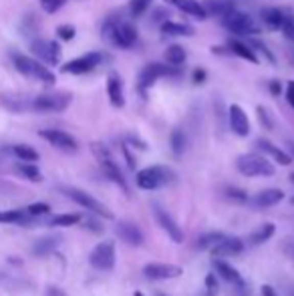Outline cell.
Masks as SVG:
<instances>
[{
  "mask_svg": "<svg viewBox=\"0 0 294 296\" xmlns=\"http://www.w3.org/2000/svg\"><path fill=\"white\" fill-rule=\"evenodd\" d=\"M290 181L294 184V173H290Z\"/></svg>",
  "mask_w": 294,
  "mask_h": 296,
  "instance_id": "54",
  "label": "cell"
},
{
  "mask_svg": "<svg viewBox=\"0 0 294 296\" xmlns=\"http://www.w3.org/2000/svg\"><path fill=\"white\" fill-rule=\"evenodd\" d=\"M186 59H188V53L184 51V47H179V44L167 47V51H165V61H167L169 65L179 66L186 63Z\"/></svg>",
  "mask_w": 294,
  "mask_h": 296,
  "instance_id": "31",
  "label": "cell"
},
{
  "mask_svg": "<svg viewBox=\"0 0 294 296\" xmlns=\"http://www.w3.org/2000/svg\"><path fill=\"white\" fill-rule=\"evenodd\" d=\"M258 119H260V123L266 127V129H272V125H274V123H272V117H270L268 109H266V107H262V105L258 107Z\"/></svg>",
  "mask_w": 294,
  "mask_h": 296,
  "instance_id": "44",
  "label": "cell"
},
{
  "mask_svg": "<svg viewBox=\"0 0 294 296\" xmlns=\"http://www.w3.org/2000/svg\"><path fill=\"white\" fill-rule=\"evenodd\" d=\"M228 123H230V129L236 133L238 137H246V135L250 133V121H248V115H246V111H244L240 105H230Z\"/></svg>",
  "mask_w": 294,
  "mask_h": 296,
  "instance_id": "15",
  "label": "cell"
},
{
  "mask_svg": "<svg viewBox=\"0 0 294 296\" xmlns=\"http://www.w3.org/2000/svg\"><path fill=\"white\" fill-rule=\"evenodd\" d=\"M153 214H155L157 224L164 228V232H167V236H169L175 244H182V242H184V232L177 226V222L171 218V214L165 212L160 203H153Z\"/></svg>",
  "mask_w": 294,
  "mask_h": 296,
  "instance_id": "13",
  "label": "cell"
},
{
  "mask_svg": "<svg viewBox=\"0 0 294 296\" xmlns=\"http://www.w3.org/2000/svg\"><path fill=\"white\" fill-rule=\"evenodd\" d=\"M169 145H171V151H173L175 157L184 155V151H186V133L182 129H173L171 137H169Z\"/></svg>",
  "mask_w": 294,
  "mask_h": 296,
  "instance_id": "34",
  "label": "cell"
},
{
  "mask_svg": "<svg viewBox=\"0 0 294 296\" xmlns=\"http://www.w3.org/2000/svg\"><path fill=\"white\" fill-rule=\"evenodd\" d=\"M268 89H270L272 95H280V91H282V87H280L278 81H270V83H268Z\"/></svg>",
  "mask_w": 294,
  "mask_h": 296,
  "instance_id": "49",
  "label": "cell"
},
{
  "mask_svg": "<svg viewBox=\"0 0 294 296\" xmlns=\"http://www.w3.org/2000/svg\"><path fill=\"white\" fill-rule=\"evenodd\" d=\"M162 33L167 34V36H192L194 29L190 25H179V22L167 20V22L162 25Z\"/></svg>",
  "mask_w": 294,
  "mask_h": 296,
  "instance_id": "30",
  "label": "cell"
},
{
  "mask_svg": "<svg viewBox=\"0 0 294 296\" xmlns=\"http://www.w3.org/2000/svg\"><path fill=\"white\" fill-rule=\"evenodd\" d=\"M59 244H61V238L47 236V238H42V240H38V242L34 244V248H33L34 256H47V254L55 252V248H57Z\"/></svg>",
  "mask_w": 294,
  "mask_h": 296,
  "instance_id": "29",
  "label": "cell"
},
{
  "mask_svg": "<svg viewBox=\"0 0 294 296\" xmlns=\"http://www.w3.org/2000/svg\"><path fill=\"white\" fill-rule=\"evenodd\" d=\"M103 63V55L101 53H87L79 59H73L65 65L61 66V71L66 75H85V73H91L95 66H99Z\"/></svg>",
  "mask_w": 294,
  "mask_h": 296,
  "instance_id": "11",
  "label": "cell"
},
{
  "mask_svg": "<svg viewBox=\"0 0 294 296\" xmlns=\"http://www.w3.org/2000/svg\"><path fill=\"white\" fill-rule=\"evenodd\" d=\"M256 145H258V149H262L266 155H270L274 162H278L280 165H290L292 164V157H290L286 151H282L280 147H276L274 143H270L268 139H258V141H256Z\"/></svg>",
  "mask_w": 294,
  "mask_h": 296,
  "instance_id": "24",
  "label": "cell"
},
{
  "mask_svg": "<svg viewBox=\"0 0 294 296\" xmlns=\"http://www.w3.org/2000/svg\"><path fill=\"white\" fill-rule=\"evenodd\" d=\"M85 228H89V230H95V232L103 230V228H101V224H97L95 220H87V222H85Z\"/></svg>",
  "mask_w": 294,
  "mask_h": 296,
  "instance_id": "51",
  "label": "cell"
},
{
  "mask_svg": "<svg viewBox=\"0 0 294 296\" xmlns=\"http://www.w3.org/2000/svg\"><path fill=\"white\" fill-rule=\"evenodd\" d=\"M101 34L119 49H131L137 40V29L129 20H123L121 16H109L101 29Z\"/></svg>",
  "mask_w": 294,
  "mask_h": 296,
  "instance_id": "1",
  "label": "cell"
},
{
  "mask_svg": "<svg viewBox=\"0 0 294 296\" xmlns=\"http://www.w3.org/2000/svg\"><path fill=\"white\" fill-rule=\"evenodd\" d=\"M282 33L286 34V38H290L294 40V20L286 14V18H284V25H282V29H280Z\"/></svg>",
  "mask_w": 294,
  "mask_h": 296,
  "instance_id": "46",
  "label": "cell"
},
{
  "mask_svg": "<svg viewBox=\"0 0 294 296\" xmlns=\"http://www.w3.org/2000/svg\"><path fill=\"white\" fill-rule=\"evenodd\" d=\"M27 210H6L0 212V224H22L27 220Z\"/></svg>",
  "mask_w": 294,
  "mask_h": 296,
  "instance_id": "36",
  "label": "cell"
},
{
  "mask_svg": "<svg viewBox=\"0 0 294 296\" xmlns=\"http://www.w3.org/2000/svg\"><path fill=\"white\" fill-rule=\"evenodd\" d=\"M246 244L240 238H222L214 248H212V256L214 258H230V256H238L240 252H244Z\"/></svg>",
  "mask_w": 294,
  "mask_h": 296,
  "instance_id": "16",
  "label": "cell"
},
{
  "mask_svg": "<svg viewBox=\"0 0 294 296\" xmlns=\"http://www.w3.org/2000/svg\"><path fill=\"white\" fill-rule=\"evenodd\" d=\"M165 2L171 4V6H175V8L182 10V12L190 14V16H196L199 20H206V18H208L206 8H203V4H201L199 0H165Z\"/></svg>",
  "mask_w": 294,
  "mask_h": 296,
  "instance_id": "20",
  "label": "cell"
},
{
  "mask_svg": "<svg viewBox=\"0 0 294 296\" xmlns=\"http://www.w3.org/2000/svg\"><path fill=\"white\" fill-rule=\"evenodd\" d=\"M171 181H175V173L165 165L143 167L135 175V184L139 190H160L162 186H167Z\"/></svg>",
  "mask_w": 294,
  "mask_h": 296,
  "instance_id": "3",
  "label": "cell"
},
{
  "mask_svg": "<svg viewBox=\"0 0 294 296\" xmlns=\"http://www.w3.org/2000/svg\"><path fill=\"white\" fill-rule=\"evenodd\" d=\"M81 216L79 214H61V216H55L51 222H49V226H53V228H69V226H77V224H81Z\"/></svg>",
  "mask_w": 294,
  "mask_h": 296,
  "instance_id": "32",
  "label": "cell"
},
{
  "mask_svg": "<svg viewBox=\"0 0 294 296\" xmlns=\"http://www.w3.org/2000/svg\"><path fill=\"white\" fill-rule=\"evenodd\" d=\"M250 47H252V49H258L260 53H264V57H266V59H268V61H270L272 65L276 63V59H274V55H272V53L268 51V47H266V44H262V42H258V40H252V42H250Z\"/></svg>",
  "mask_w": 294,
  "mask_h": 296,
  "instance_id": "45",
  "label": "cell"
},
{
  "mask_svg": "<svg viewBox=\"0 0 294 296\" xmlns=\"http://www.w3.org/2000/svg\"><path fill=\"white\" fill-rule=\"evenodd\" d=\"M175 75H179L177 66H173V65L167 66V65H162V63H149V65H145L141 69L137 87H139L141 95L145 97V91H147L157 79H162V77H175Z\"/></svg>",
  "mask_w": 294,
  "mask_h": 296,
  "instance_id": "6",
  "label": "cell"
},
{
  "mask_svg": "<svg viewBox=\"0 0 294 296\" xmlns=\"http://www.w3.org/2000/svg\"><path fill=\"white\" fill-rule=\"evenodd\" d=\"M290 201H292V203H294V196H292V199H290Z\"/></svg>",
  "mask_w": 294,
  "mask_h": 296,
  "instance_id": "56",
  "label": "cell"
},
{
  "mask_svg": "<svg viewBox=\"0 0 294 296\" xmlns=\"http://www.w3.org/2000/svg\"><path fill=\"white\" fill-rule=\"evenodd\" d=\"M31 51L44 65H59V61H61V47L55 40H44V38L33 40Z\"/></svg>",
  "mask_w": 294,
  "mask_h": 296,
  "instance_id": "12",
  "label": "cell"
},
{
  "mask_svg": "<svg viewBox=\"0 0 294 296\" xmlns=\"http://www.w3.org/2000/svg\"><path fill=\"white\" fill-rule=\"evenodd\" d=\"M38 135L44 141H49L53 147H57V149H61L65 153H77L79 151L77 139L73 135H69L66 131H61V129H42V131H38Z\"/></svg>",
  "mask_w": 294,
  "mask_h": 296,
  "instance_id": "10",
  "label": "cell"
},
{
  "mask_svg": "<svg viewBox=\"0 0 294 296\" xmlns=\"http://www.w3.org/2000/svg\"><path fill=\"white\" fill-rule=\"evenodd\" d=\"M12 153L20 160V162H38V151L31 147V145H25V143H20V145H14L12 147Z\"/></svg>",
  "mask_w": 294,
  "mask_h": 296,
  "instance_id": "35",
  "label": "cell"
},
{
  "mask_svg": "<svg viewBox=\"0 0 294 296\" xmlns=\"http://www.w3.org/2000/svg\"><path fill=\"white\" fill-rule=\"evenodd\" d=\"M206 294L208 296L218 294V278H216V272H210V274L206 276Z\"/></svg>",
  "mask_w": 294,
  "mask_h": 296,
  "instance_id": "41",
  "label": "cell"
},
{
  "mask_svg": "<svg viewBox=\"0 0 294 296\" xmlns=\"http://www.w3.org/2000/svg\"><path fill=\"white\" fill-rule=\"evenodd\" d=\"M226 197L232 199V201H236V203H244V201H248V196H246V192L244 190H240V188H226Z\"/></svg>",
  "mask_w": 294,
  "mask_h": 296,
  "instance_id": "38",
  "label": "cell"
},
{
  "mask_svg": "<svg viewBox=\"0 0 294 296\" xmlns=\"http://www.w3.org/2000/svg\"><path fill=\"white\" fill-rule=\"evenodd\" d=\"M115 234L119 236V240H123L129 246H141L143 240H145L141 228L135 226L133 222H127V220H121V222L115 224Z\"/></svg>",
  "mask_w": 294,
  "mask_h": 296,
  "instance_id": "17",
  "label": "cell"
},
{
  "mask_svg": "<svg viewBox=\"0 0 294 296\" xmlns=\"http://www.w3.org/2000/svg\"><path fill=\"white\" fill-rule=\"evenodd\" d=\"M222 238H224L222 232H208V234L199 236L196 240V248H199V250H212Z\"/></svg>",
  "mask_w": 294,
  "mask_h": 296,
  "instance_id": "33",
  "label": "cell"
},
{
  "mask_svg": "<svg viewBox=\"0 0 294 296\" xmlns=\"http://www.w3.org/2000/svg\"><path fill=\"white\" fill-rule=\"evenodd\" d=\"M192 77H194V83L199 85V83H203V81H206V71H203V69H196Z\"/></svg>",
  "mask_w": 294,
  "mask_h": 296,
  "instance_id": "48",
  "label": "cell"
},
{
  "mask_svg": "<svg viewBox=\"0 0 294 296\" xmlns=\"http://www.w3.org/2000/svg\"><path fill=\"white\" fill-rule=\"evenodd\" d=\"M214 270H216V274L222 278V280H226L230 284H234V286H244V280H242V276H240V272L228 264L224 258H214Z\"/></svg>",
  "mask_w": 294,
  "mask_h": 296,
  "instance_id": "18",
  "label": "cell"
},
{
  "mask_svg": "<svg viewBox=\"0 0 294 296\" xmlns=\"http://www.w3.org/2000/svg\"><path fill=\"white\" fill-rule=\"evenodd\" d=\"M47 296H66V292L61 290V288H57V286H49L47 288Z\"/></svg>",
  "mask_w": 294,
  "mask_h": 296,
  "instance_id": "50",
  "label": "cell"
},
{
  "mask_svg": "<svg viewBox=\"0 0 294 296\" xmlns=\"http://www.w3.org/2000/svg\"><path fill=\"white\" fill-rule=\"evenodd\" d=\"M63 194L71 197L75 203H79L81 208H85V210L93 212V214L99 216V218L113 220V212H111V210H107V208L99 201L97 197H93L91 194H87V192H83V190H77V188H63Z\"/></svg>",
  "mask_w": 294,
  "mask_h": 296,
  "instance_id": "7",
  "label": "cell"
},
{
  "mask_svg": "<svg viewBox=\"0 0 294 296\" xmlns=\"http://www.w3.org/2000/svg\"><path fill=\"white\" fill-rule=\"evenodd\" d=\"M262 22L270 29V31H280L282 25H284V18H286V12L276 8V6H266L260 10Z\"/></svg>",
  "mask_w": 294,
  "mask_h": 296,
  "instance_id": "21",
  "label": "cell"
},
{
  "mask_svg": "<svg viewBox=\"0 0 294 296\" xmlns=\"http://www.w3.org/2000/svg\"><path fill=\"white\" fill-rule=\"evenodd\" d=\"M143 274L149 280H169V278H177L182 276V268L175 264L165 262H151L143 266Z\"/></svg>",
  "mask_w": 294,
  "mask_h": 296,
  "instance_id": "14",
  "label": "cell"
},
{
  "mask_svg": "<svg viewBox=\"0 0 294 296\" xmlns=\"http://www.w3.org/2000/svg\"><path fill=\"white\" fill-rule=\"evenodd\" d=\"M133 296H145V294H143V292H139V290H137V292H133Z\"/></svg>",
  "mask_w": 294,
  "mask_h": 296,
  "instance_id": "53",
  "label": "cell"
},
{
  "mask_svg": "<svg viewBox=\"0 0 294 296\" xmlns=\"http://www.w3.org/2000/svg\"><path fill=\"white\" fill-rule=\"evenodd\" d=\"M27 212H29V216H44V214L51 212V206L44 203V201H36V203H31V206H29Z\"/></svg>",
  "mask_w": 294,
  "mask_h": 296,
  "instance_id": "40",
  "label": "cell"
},
{
  "mask_svg": "<svg viewBox=\"0 0 294 296\" xmlns=\"http://www.w3.org/2000/svg\"><path fill=\"white\" fill-rule=\"evenodd\" d=\"M66 0H40V6H42V10L44 12H49V14H55L57 10H61L63 6H65Z\"/></svg>",
  "mask_w": 294,
  "mask_h": 296,
  "instance_id": "39",
  "label": "cell"
},
{
  "mask_svg": "<svg viewBox=\"0 0 294 296\" xmlns=\"http://www.w3.org/2000/svg\"><path fill=\"white\" fill-rule=\"evenodd\" d=\"M222 22H224V27L228 29L230 33L238 34V36H250V34L260 33V29H258V25L254 22V18H252L250 14H246V12L236 10V8L222 18Z\"/></svg>",
  "mask_w": 294,
  "mask_h": 296,
  "instance_id": "5",
  "label": "cell"
},
{
  "mask_svg": "<svg viewBox=\"0 0 294 296\" xmlns=\"http://www.w3.org/2000/svg\"><path fill=\"white\" fill-rule=\"evenodd\" d=\"M69 105H71L69 93H47V95H38L31 101V109L38 113H61Z\"/></svg>",
  "mask_w": 294,
  "mask_h": 296,
  "instance_id": "8",
  "label": "cell"
},
{
  "mask_svg": "<svg viewBox=\"0 0 294 296\" xmlns=\"http://www.w3.org/2000/svg\"><path fill=\"white\" fill-rule=\"evenodd\" d=\"M75 27L73 25H61L59 29H57V34H59V38L61 40H73L75 38Z\"/></svg>",
  "mask_w": 294,
  "mask_h": 296,
  "instance_id": "43",
  "label": "cell"
},
{
  "mask_svg": "<svg viewBox=\"0 0 294 296\" xmlns=\"http://www.w3.org/2000/svg\"><path fill=\"white\" fill-rule=\"evenodd\" d=\"M236 169L246 177H270L274 175V165L268 157L258 153H244L236 160Z\"/></svg>",
  "mask_w": 294,
  "mask_h": 296,
  "instance_id": "4",
  "label": "cell"
},
{
  "mask_svg": "<svg viewBox=\"0 0 294 296\" xmlns=\"http://www.w3.org/2000/svg\"><path fill=\"white\" fill-rule=\"evenodd\" d=\"M262 296H278L276 294V290H274V288H272V286H268V284H266V286H262Z\"/></svg>",
  "mask_w": 294,
  "mask_h": 296,
  "instance_id": "52",
  "label": "cell"
},
{
  "mask_svg": "<svg viewBox=\"0 0 294 296\" xmlns=\"http://www.w3.org/2000/svg\"><path fill=\"white\" fill-rule=\"evenodd\" d=\"M14 171H16L20 177L29 179V181H42V173H40V169H38L33 162H22V164H18L14 167Z\"/></svg>",
  "mask_w": 294,
  "mask_h": 296,
  "instance_id": "28",
  "label": "cell"
},
{
  "mask_svg": "<svg viewBox=\"0 0 294 296\" xmlns=\"http://www.w3.org/2000/svg\"><path fill=\"white\" fill-rule=\"evenodd\" d=\"M282 199H284V192L282 190L268 188V190H264V192H260V194H256V196L252 197V203L256 208H272V206L280 203Z\"/></svg>",
  "mask_w": 294,
  "mask_h": 296,
  "instance_id": "23",
  "label": "cell"
},
{
  "mask_svg": "<svg viewBox=\"0 0 294 296\" xmlns=\"http://www.w3.org/2000/svg\"><path fill=\"white\" fill-rule=\"evenodd\" d=\"M107 95H109V101H111V105H113V107L121 109V107L125 105V91H123V83H121V79H119L115 73H111V75L107 77Z\"/></svg>",
  "mask_w": 294,
  "mask_h": 296,
  "instance_id": "19",
  "label": "cell"
},
{
  "mask_svg": "<svg viewBox=\"0 0 294 296\" xmlns=\"http://www.w3.org/2000/svg\"><path fill=\"white\" fill-rule=\"evenodd\" d=\"M12 63H14L16 71H18L20 75H25V77H29V79H34V81H38V83L53 85V83L57 81V79H55V73L44 65V63H40V61H36V59H31V57H27V55L14 53V55H12Z\"/></svg>",
  "mask_w": 294,
  "mask_h": 296,
  "instance_id": "2",
  "label": "cell"
},
{
  "mask_svg": "<svg viewBox=\"0 0 294 296\" xmlns=\"http://www.w3.org/2000/svg\"><path fill=\"white\" fill-rule=\"evenodd\" d=\"M286 101L294 109V81H288V85H286Z\"/></svg>",
  "mask_w": 294,
  "mask_h": 296,
  "instance_id": "47",
  "label": "cell"
},
{
  "mask_svg": "<svg viewBox=\"0 0 294 296\" xmlns=\"http://www.w3.org/2000/svg\"><path fill=\"white\" fill-rule=\"evenodd\" d=\"M155 296H167V294H164V292H157Z\"/></svg>",
  "mask_w": 294,
  "mask_h": 296,
  "instance_id": "55",
  "label": "cell"
},
{
  "mask_svg": "<svg viewBox=\"0 0 294 296\" xmlns=\"http://www.w3.org/2000/svg\"><path fill=\"white\" fill-rule=\"evenodd\" d=\"M276 232V226L274 224H262L258 230H254L248 238V246H260L264 242H268Z\"/></svg>",
  "mask_w": 294,
  "mask_h": 296,
  "instance_id": "27",
  "label": "cell"
},
{
  "mask_svg": "<svg viewBox=\"0 0 294 296\" xmlns=\"http://www.w3.org/2000/svg\"><path fill=\"white\" fill-rule=\"evenodd\" d=\"M91 149H93V153H95V157H97V162H103V160H109L111 157V153H109V149L103 145V143H91Z\"/></svg>",
  "mask_w": 294,
  "mask_h": 296,
  "instance_id": "42",
  "label": "cell"
},
{
  "mask_svg": "<svg viewBox=\"0 0 294 296\" xmlns=\"http://www.w3.org/2000/svg\"><path fill=\"white\" fill-rule=\"evenodd\" d=\"M89 262L95 270H105V272L113 270V266H115V244L111 240L99 242L89 254Z\"/></svg>",
  "mask_w": 294,
  "mask_h": 296,
  "instance_id": "9",
  "label": "cell"
},
{
  "mask_svg": "<svg viewBox=\"0 0 294 296\" xmlns=\"http://www.w3.org/2000/svg\"><path fill=\"white\" fill-rule=\"evenodd\" d=\"M101 164V169H103V173L113 181V184H117L125 194H129V188H127V181H125V177H123V173H121V169H119V165L113 162V157H109V160H103V162H99Z\"/></svg>",
  "mask_w": 294,
  "mask_h": 296,
  "instance_id": "22",
  "label": "cell"
},
{
  "mask_svg": "<svg viewBox=\"0 0 294 296\" xmlns=\"http://www.w3.org/2000/svg\"><path fill=\"white\" fill-rule=\"evenodd\" d=\"M228 51L232 53V55H236V57H240V59H244V61L252 63V65H256V63H258V57H256V53L252 51V47H250V44H246V42H242V40H230Z\"/></svg>",
  "mask_w": 294,
  "mask_h": 296,
  "instance_id": "26",
  "label": "cell"
},
{
  "mask_svg": "<svg viewBox=\"0 0 294 296\" xmlns=\"http://www.w3.org/2000/svg\"><path fill=\"white\" fill-rule=\"evenodd\" d=\"M151 2L153 0H129V12L131 16H141L149 6H151Z\"/></svg>",
  "mask_w": 294,
  "mask_h": 296,
  "instance_id": "37",
  "label": "cell"
},
{
  "mask_svg": "<svg viewBox=\"0 0 294 296\" xmlns=\"http://www.w3.org/2000/svg\"><path fill=\"white\" fill-rule=\"evenodd\" d=\"M201 4L206 8L208 16H220V18H224L226 14H230L236 8L234 0H203Z\"/></svg>",
  "mask_w": 294,
  "mask_h": 296,
  "instance_id": "25",
  "label": "cell"
}]
</instances>
